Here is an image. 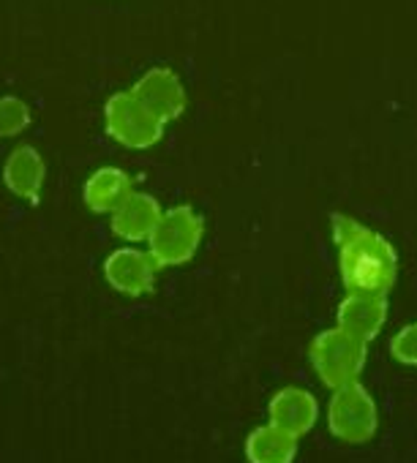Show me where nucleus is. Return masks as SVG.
Returning a JSON list of instances; mask_svg holds the SVG:
<instances>
[{
    "label": "nucleus",
    "mask_w": 417,
    "mask_h": 463,
    "mask_svg": "<svg viewBox=\"0 0 417 463\" xmlns=\"http://www.w3.org/2000/svg\"><path fill=\"white\" fill-rule=\"evenodd\" d=\"M28 126H31V109L23 99H17V96L0 99V139L17 137Z\"/></svg>",
    "instance_id": "obj_14"
},
{
    "label": "nucleus",
    "mask_w": 417,
    "mask_h": 463,
    "mask_svg": "<svg viewBox=\"0 0 417 463\" xmlns=\"http://www.w3.org/2000/svg\"><path fill=\"white\" fill-rule=\"evenodd\" d=\"M150 257L158 268H172L188 262L202 243V221L191 207L164 210L156 229L150 232Z\"/></svg>",
    "instance_id": "obj_2"
},
{
    "label": "nucleus",
    "mask_w": 417,
    "mask_h": 463,
    "mask_svg": "<svg viewBox=\"0 0 417 463\" xmlns=\"http://www.w3.org/2000/svg\"><path fill=\"white\" fill-rule=\"evenodd\" d=\"M44 175H47V166H44V158L39 150L23 145L17 147L9 158H6V166H4V180H6V188L25 199V202H36L42 196V188H44Z\"/></svg>",
    "instance_id": "obj_7"
},
{
    "label": "nucleus",
    "mask_w": 417,
    "mask_h": 463,
    "mask_svg": "<svg viewBox=\"0 0 417 463\" xmlns=\"http://www.w3.org/2000/svg\"><path fill=\"white\" fill-rule=\"evenodd\" d=\"M156 273H158L156 260L139 249H120L104 265L107 281L128 298H139V295L150 292Z\"/></svg>",
    "instance_id": "obj_5"
},
{
    "label": "nucleus",
    "mask_w": 417,
    "mask_h": 463,
    "mask_svg": "<svg viewBox=\"0 0 417 463\" xmlns=\"http://www.w3.org/2000/svg\"><path fill=\"white\" fill-rule=\"evenodd\" d=\"M131 96L161 123H169L183 115L185 109V88L180 77L169 69H150L145 71L137 85L131 88Z\"/></svg>",
    "instance_id": "obj_4"
},
{
    "label": "nucleus",
    "mask_w": 417,
    "mask_h": 463,
    "mask_svg": "<svg viewBox=\"0 0 417 463\" xmlns=\"http://www.w3.org/2000/svg\"><path fill=\"white\" fill-rule=\"evenodd\" d=\"M131 194H134L131 177L115 166H104L93 172L90 180L85 183V204L93 213H115Z\"/></svg>",
    "instance_id": "obj_9"
},
{
    "label": "nucleus",
    "mask_w": 417,
    "mask_h": 463,
    "mask_svg": "<svg viewBox=\"0 0 417 463\" xmlns=\"http://www.w3.org/2000/svg\"><path fill=\"white\" fill-rule=\"evenodd\" d=\"M273 425L289 436L303 433L314 422V401L300 390H287L273 401Z\"/></svg>",
    "instance_id": "obj_10"
},
{
    "label": "nucleus",
    "mask_w": 417,
    "mask_h": 463,
    "mask_svg": "<svg viewBox=\"0 0 417 463\" xmlns=\"http://www.w3.org/2000/svg\"><path fill=\"white\" fill-rule=\"evenodd\" d=\"M314 357L317 368L333 387H341V382L352 376L360 365V349L355 346V338L341 333L319 338V344L314 346Z\"/></svg>",
    "instance_id": "obj_8"
},
{
    "label": "nucleus",
    "mask_w": 417,
    "mask_h": 463,
    "mask_svg": "<svg viewBox=\"0 0 417 463\" xmlns=\"http://www.w3.org/2000/svg\"><path fill=\"white\" fill-rule=\"evenodd\" d=\"M344 243V281L355 292H368L365 298H374L384 292L395 273L393 251L384 241L374 238L371 232H349Z\"/></svg>",
    "instance_id": "obj_1"
},
{
    "label": "nucleus",
    "mask_w": 417,
    "mask_h": 463,
    "mask_svg": "<svg viewBox=\"0 0 417 463\" xmlns=\"http://www.w3.org/2000/svg\"><path fill=\"white\" fill-rule=\"evenodd\" d=\"M104 123L112 139H118L123 147L131 150H145L150 145H156L164 134V123L150 115L134 96L128 93H115L107 101L104 109Z\"/></svg>",
    "instance_id": "obj_3"
},
{
    "label": "nucleus",
    "mask_w": 417,
    "mask_h": 463,
    "mask_svg": "<svg viewBox=\"0 0 417 463\" xmlns=\"http://www.w3.org/2000/svg\"><path fill=\"white\" fill-rule=\"evenodd\" d=\"M295 452V441L289 433L279 430L276 425L260 428L249 439V458L254 463H289Z\"/></svg>",
    "instance_id": "obj_11"
},
{
    "label": "nucleus",
    "mask_w": 417,
    "mask_h": 463,
    "mask_svg": "<svg viewBox=\"0 0 417 463\" xmlns=\"http://www.w3.org/2000/svg\"><path fill=\"white\" fill-rule=\"evenodd\" d=\"M352 317H355V322H346L344 327L363 330L365 335L376 333V327L382 325V306L374 303V298H363V295L349 298V303L341 308V319H352Z\"/></svg>",
    "instance_id": "obj_13"
},
{
    "label": "nucleus",
    "mask_w": 417,
    "mask_h": 463,
    "mask_svg": "<svg viewBox=\"0 0 417 463\" xmlns=\"http://www.w3.org/2000/svg\"><path fill=\"white\" fill-rule=\"evenodd\" d=\"M371 422H374V414H371V403L365 395H360L357 401V409H349V398L346 392H341L333 403V430L338 436H346V439H363L371 433Z\"/></svg>",
    "instance_id": "obj_12"
},
{
    "label": "nucleus",
    "mask_w": 417,
    "mask_h": 463,
    "mask_svg": "<svg viewBox=\"0 0 417 463\" xmlns=\"http://www.w3.org/2000/svg\"><path fill=\"white\" fill-rule=\"evenodd\" d=\"M161 204L147 194H131L115 213H112V232L128 243H142L150 238L161 218Z\"/></svg>",
    "instance_id": "obj_6"
}]
</instances>
